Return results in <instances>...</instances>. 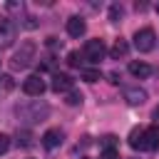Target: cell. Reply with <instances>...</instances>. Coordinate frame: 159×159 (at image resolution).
Masks as SVG:
<instances>
[{"instance_id": "cell-16", "label": "cell", "mask_w": 159, "mask_h": 159, "mask_svg": "<svg viewBox=\"0 0 159 159\" xmlns=\"http://www.w3.org/2000/svg\"><path fill=\"white\" fill-rule=\"evenodd\" d=\"M12 87H15L12 77H10V75H2V77H0V92H10Z\"/></svg>"}, {"instance_id": "cell-25", "label": "cell", "mask_w": 159, "mask_h": 159, "mask_svg": "<svg viewBox=\"0 0 159 159\" xmlns=\"http://www.w3.org/2000/svg\"><path fill=\"white\" fill-rule=\"evenodd\" d=\"M157 10H159V5H157Z\"/></svg>"}, {"instance_id": "cell-15", "label": "cell", "mask_w": 159, "mask_h": 159, "mask_svg": "<svg viewBox=\"0 0 159 159\" xmlns=\"http://www.w3.org/2000/svg\"><path fill=\"white\" fill-rule=\"evenodd\" d=\"M80 77L84 82H97V80H102V72L99 70H92V67H84V70H80Z\"/></svg>"}, {"instance_id": "cell-24", "label": "cell", "mask_w": 159, "mask_h": 159, "mask_svg": "<svg viewBox=\"0 0 159 159\" xmlns=\"http://www.w3.org/2000/svg\"><path fill=\"white\" fill-rule=\"evenodd\" d=\"M82 159H89V157H82Z\"/></svg>"}, {"instance_id": "cell-12", "label": "cell", "mask_w": 159, "mask_h": 159, "mask_svg": "<svg viewBox=\"0 0 159 159\" xmlns=\"http://www.w3.org/2000/svg\"><path fill=\"white\" fill-rule=\"evenodd\" d=\"M129 75H134V77L144 80V77H149V75H152V67H149L147 62H142V60H139V62L134 60V62H129Z\"/></svg>"}, {"instance_id": "cell-2", "label": "cell", "mask_w": 159, "mask_h": 159, "mask_svg": "<svg viewBox=\"0 0 159 159\" xmlns=\"http://www.w3.org/2000/svg\"><path fill=\"white\" fill-rule=\"evenodd\" d=\"M35 57H37V45L32 40H25V42H20V50L12 55L10 65H12V70H25L35 62Z\"/></svg>"}, {"instance_id": "cell-10", "label": "cell", "mask_w": 159, "mask_h": 159, "mask_svg": "<svg viewBox=\"0 0 159 159\" xmlns=\"http://www.w3.org/2000/svg\"><path fill=\"white\" fill-rule=\"evenodd\" d=\"M124 99H127V104H144L147 102V89H142V87H127L124 89Z\"/></svg>"}, {"instance_id": "cell-23", "label": "cell", "mask_w": 159, "mask_h": 159, "mask_svg": "<svg viewBox=\"0 0 159 159\" xmlns=\"http://www.w3.org/2000/svg\"><path fill=\"white\" fill-rule=\"evenodd\" d=\"M99 159H119V152H117V149H104V152L99 154Z\"/></svg>"}, {"instance_id": "cell-6", "label": "cell", "mask_w": 159, "mask_h": 159, "mask_svg": "<svg viewBox=\"0 0 159 159\" xmlns=\"http://www.w3.org/2000/svg\"><path fill=\"white\" fill-rule=\"evenodd\" d=\"M22 92L30 94V97H40V94L45 92V80H42L40 75H30V77H25V80H22Z\"/></svg>"}, {"instance_id": "cell-13", "label": "cell", "mask_w": 159, "mask_h": 159, "mask_svg": "<svg viewBox=\"0 0 159 159\" xmlns=\"http://www.w3.org/2000/svg\"><path fill=\"white\" fill-rule=\"evenodd\" d=\"M127 52H129V45H127L124 40H117V42L112 45V50H109V57H112V60H119V57H127Z\"/></svg>"}, {"instance_id": "cell-11", "label": "cell", "mask_w": 159, "mask_h": 159, "mask_svg": "<svg viewBox=\"0 0 159 159\" xmlns=\"http://www.w3.org/2000/svg\"><path fill=\"white\" fill-rule=\"evenodd\" d=\"M142 149H149V152H157L159 149V127L144 129V144H142Z\"/></svg>"}, {"instance_id": "cell-5", "label": "cell", "mask_w": 159, "mask_h": 159, "mask_svg": "<svg viewBox=\"0 0 159 159\" xmlns=\"http://www.w3.org/2000/svg\"><path fill=\"white\" fill-rule=\"evenodd\" d=\"M104 55H107V47H104V42H102L99 37H97V40H87L84 52H82L84 60H89V62H102Z\"/></svg>"}, {"instance_id": "cell-18", "label": "cell", "mask_w": 159, "mask_h": 159, "mask_svg": "<svg viewBox=\"0 0 159 159\" xmlns=\"http://www.w3.org/2000/svg\"><path fill=\"white\" fill-rule=\"evenodd\" d=\"M17 144L20 147H32V134L30 132H20L17 134Z\"/></svg>"}, {"instance_id": "cell-14", "label": "cell", "mask_w": 159, "mask_h": 159, "mask_svg": "<svg viewBox=\"0 0 159 159\" xmlns=\"http://www.w3.org/2000/svg\"><path fill=\"white\" fill-rule=\"evenodd\" d=\"M142 144H144V129L142 127H134L129 132V147L132 149H142Z\"/></svg>"}, {"instance_id": "cell-22", "label": "cell", "mask_w": 159, "mask_h": 159, "mask_svg": "<svg viewBox=\"0 0 159 159\" xmlns=\"http://www.w3.org/2000/svg\"><path fill=\"white\" fill-rule=\"evenodd\" d=\"M10 149V137L7 134H0V154H5Z\"/></svg>"}, {"instance_id": "cell-1", "label": "cell", "mask_w": 159, "mask_h": 159, "mask_svg": "<svg viewBox=\"0 0 159 159\" xmlns=\"http://www.w3.org/2000/svg\"><path fill=\"white\" fill-rule=\"evenodd\" d=\"M15 114H17V119L25 122V124H37V122L47 119L50 107H47L45 102H25V104H17V107H15Z\"/></svg>"}, {"instance_id": "cell-9", "label": "cell", "mask_w": 159, "mask_h": 159, "mask_svg": "<svg viewBox=\"0 0 159 159\" xmlns=\"http://www.w3.org/2000/svg\"><path fill=\"white\" fill-rule=\"evenodd\" d=\"M84 30H87V22H84V17H80V15H72V17L67 20V35H70V37H82V35H84Z\"/></svg>"}, {"instance_id": "cell-20", "label": "cell", "mask_w": 159, "mask_h": 159, "mask_svg": "<svg viewBox=\"0 0 159 159\" xmlns=\"http://www.w3.org/2000/svg\"><path fill=\"white\" fill-rule=\"evenodd\" d=\"M65 102H67L70 107H75V104H82V94H80V92H70Z\"/></svg>"}, {"instance_id": "cell-4", "label": "cell", "mask_w": 159, "mask_h": 159, "mask_svg": "<svg viewBox=\"0 0 159 159\" xmlns=\"http://www.w3.org/2000/svg\"><path fill=\"white\" fill-rule=\"evenodd\" d=\"M15 37H17V25L10 17H0V50L12 47Z\"/></svg>"}, {"instance_id": "cell-3", "label": "cell", "mask_w": 159, "mask_h": 159, "mask_svg": "<svg viewBox=\"0 0 159 159\" xmlns=\"http://www.w3.org/2000/svg\"><path fill=\"white\" fill-rule=\"evenodd\" d=\"M154 45H157V35H154L152 27H142V30L134 32V47L139 52H152Z\"/></svg>"}, {"instance_id": "cell-19", "label": "cell", "mask_w": 159, "mask_h": 159, "mask_svg": "<svg viewBox=\"0 0 159 159\" xmlns=\"http://www.w3.org/2000/svg\"><path fill=\"white\" fill-rule=\"evenodd\" d=\"M109 20H112V22H119V20H122V7H119V5H112V7H109Z\"/></svg>"}, {"instance_id": "cell-8", "label": "cell", "mask_w": 159, "mask_h": 159, "mask_svg": "<svg viewBox=\"0 0 159 159\" xmlns=\"http://www.w3.org/2000/svg\"><path fill=\"white\" fill-rule=\"evenodd\" d=\"M72 84H75V82H72L70 75H65V72H55L50 87H52L55 92H72Z\"/></svg>"}, {"instance_id": "cell-7", "label": "cell", "mask_w": 159, "mask_h": 159, "mask_svg": "<svg viewBox=\"0 0 159 159\" xmlns=\"http://www.w3.org/2000/svg\"><path fill=\"white\" fill-rule=\"evenodd\" d=\"M62 139H65V134H62V129H57V127H52V129H47L45 134H42V147L45 149H55V147H60L62 144Z\"/></svg>"}, {"instance_id": "cell-21", "label": "cell", "mask_w": 159, "mask_h": 159, "mask_svg": "<svg viewBox=\"0 0 159 159\" xmlns=\"http://www.w3.org/2000/svg\"><path fill=\"white\" fill-rule=\"evenodd\" d=\"M102 144H104L107 149H114V144H117V137H114V134H107V137H102Z\"/></svg>"}, {"instance_id": "cell-17", "label": "cell", "mask_w": 159, "mask_h": 159, "mask_svg": "<svg viewBox=\"0 0 159 159\" xmlns=\"http://www.w3.org/2000/svg\"><path fill=\"white\" fill-rule=\"evenodd\" d=\"M80 62H82V55H80L77 50H72V52L67 55V65H70V67H80Z\"/></svg>"}]
</instances>
